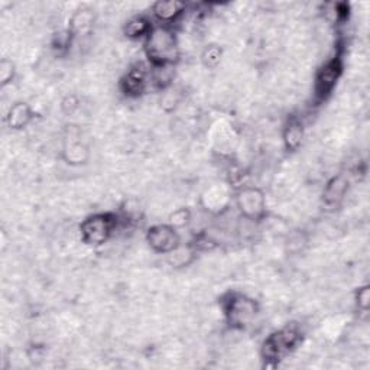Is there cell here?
<instances>
[{
    "instance_id": "6da1fadb",
    "label": "cell",
    "mask_w": 370,
    "mask_h": 370,
    "mask_svg": "<svg viewBox=\"0 0 370 370\" xmlns=\"http://www.w3.org/2000/svg\"><path fill=\"white\" fill-rule=\"evenodd\" d=\"M146 55L155 66H174L178 59V42L172 29L168 26L152 28L146 37Z\"/></svg>"
},
{
    "instance_id": "7a4b0ae2",
    "label": "cell",
    "mask_w": 370,
    "mask_h": 370,
    "mask_svg": "<svg viewBox=\"0 0 370 370\" xmlns=\"http://www.w3.org/2000/svg\"><path fill=\"white\" fill-rule=\"evenodd\" d=\"M116 226H117V219L113 214L102 213V214L90 215V217L85 219L80 226L81 239L85 244L100 246L110 239Z\"/></svg>"
},
{
    "instance_id": "3957f363",
    "label": "cell",
    "mask_w": 370,
    "mask_h": 370,
    "mask_svg": "<svg viewBox=\"0 0 370 370\" xmlns=\"http://www.w3.org/2000/svg\"><path fill=\"white\" fill-rule=\"evenodd\" d=\"M225 311L229 323L236 327H244L246 324H249L256 313L258 306L256 302L244 295L233 294L229 295L225 304Z\"/></svg>"
},
{
    "instance_id": "277c9868",
    "label": "cell",
    "mask_w": 370,
    "mask_h": 370,
    "mask_svg": "<svg viewBox=\"0 0 370 370\" xmlns=\"http://www.w3.org/2000/svg\"><path fill=\"white\" fill-rule=\"evenodd\" d=\"M299 342V331L294 327H287L269 335L263 345V357L269 360L282 359Z\"/></svg>"
},
{
    "instance_id": "5b68a950",
    "label": "cell",
    "mask_w": 370,
    "mask_h": 370,
    "mask_svg": "<svg viewBox=\"0 0 370 370\" xmlns=\"http://www.w3.org/2000/svg\"><path fill=\"white\" fill-rule=\"evenodd\" d=\"M146 240L150 248L158 253H171L179 246V236L172 226L158 225L148 230Z\"/></svg>"
},
{
    "instance_id": "8992f818",
    "label": "cell",
    "mask_w": 370,
    "mask_h": 370,
    "mask_svg": "<svg viewBox=\"0 0 370 370\" xmlns=\"http://www.w3.org/2000/svg\"><path fill=\"white\" fill-rule=\"evenodd\" d=\"M237 207L246 219L259 220L266 213V200L258 189H243L237 194Z\"/></svg>"
},
{
    "instance_id": "52a82bcc",
    "label": "cell",
    "mask_w": 370,
    "mask_h": 370,
    "mask_svg": "<svg viewBox=\"0 0 370 370\" xmlns=\"http://www.w3.org/2000/svg\"><path fill=\"white\" fill-rule=\"evenodd\" d=\"M342 73V64L338 59H331L320 70L316 80V91L320 99L327 97L334 88L338 77Z\"/></svg>"
},
{
    "instance_id": "ba28073f",
    "label": "cell",
    "mask_w": 370,
    "mask_h": 370,
    "mask_svg": "<svg viewBox=\"0 0 370 370\" xmlns=\"http://www.w3.org/2000/svg\"><path fill=\"white\" fill-rule=\"evenodd\" d=\"M148 83V71L146 67L142 64L133 66L126 76L121 78V90L126 92L128 96H139L145 91Z\"/></svg>"
},
{
    "instance_id": "9c48e42d",
    "label": "cell",
    "mask_w": 370,
    "mask_h": 370,
    "mask_svg": "<svg viewBox=\"0 0 370 370\" xmlns=\"http://www.w3.org/2000/svg\"><path fill=\"white\" fill-rule=\"evenodd\" d=\"M185 12V5L177 0H168V2H157L152 6V13L164 26L178 20Z\"/></svg>"
},
{
    "instance_id": "30bf717a",
    "label": "cell",
    "mask_w": 370,
    "mask_h": 370,
    "mask_svg": "<svg viewBox=\"0 0 370 370\" xmlns=\"http://www.w3.org/2000/svg\"><path fill=\"white\" fill-rule=\"evenodd\" d=\"M347 191V181L340 175L333 178L326 187L324 201L327 205H337L340 203Z\"/></svg>"
},
{
    "instance_id": "8fae6325",
    "label": "cell",
    "mask_w": 370,
    "mask_h": 370,
    "mask_svg": "<svg viewBox=\"0 0 370 370\" xmlns=\"http://www.w3.org/2000/svg\"><path fill=\"white\" fill-rule=\"evenodd\" d=\"M32 109L26 103H15L8 114V123L12 129H23L32 120Z\"/></svg>"
},
{
    "instance_id": "7c38bea8",
    "label": "cell",
    "mask_w": 370,
    "mask_h": 370,
    "mask_svg": "<svg viewBox=\"0 0 370 370\" xmlns=\"http://www.w3.org/2000/svg\"><path fill=\"white\" fill-rule=\"evenodd\" d=\"M302 138H304V129L301 121L297 119H291L284 131V142L287 149L295 150L301 145Z\"/></svg>"
},
{
    "instance_id": "4fadbf2b",
    "label": "cell",
    "mask_w": 370,
    "mask_h": 370,
    "mask_svg": "<svg viewBox=\"0 0 370 370\" xmlns=\"http://www.w3.org/2000/svg\"><path fill=\"white\" fill-rule=\"evenodd\" d=\"M150 30H152L150 22L143 16H135L125 25V34L128 38H132V40L148 37Z\"/></svg>"
},
{
    "instance_id": "5bb4252c",
    "label": "cell",
    "mask_w": 370,
    "mask_h": 370,
    "mask_svg": "<svg viewBox=\"0 0 370 370\" xmlns=\"http://www.w3.org/2000/svg\"><path fill=\"white\" fill-rule=\"evenodd\" d=\"M220 56H222V51L217 47L211 45L204 51L203 61L207 67H214L220 63Z\"/></svg>"
},
{
    "instance_id": "9a60e30c",
    "label": "cell",
    "mask_w": 370,
    "mask_h": 370,
    "mask_svg": "<svg viewBox=\"0 0 370 370\" xmlns=\"http://www.w3.org/2000/svg\"><path fill=\"white\" fill-rule=\"evenodd\" d=\"M190 220V213L189 210L185 208H179L177 211H174V214L171 215V226L172 227H182L189 223Z\"/></svg>"
},
{
    "instance_id": "2e32d148",
    "label": "cell",
    "mask_w": 370,
    "mask_h": 370,
    "mask_svg": "<svg viewBox=\"0 0 370 370\" xmlns=\"http://www.w3.org/2000/svg\"><path fill=\"white\" fill-rule=\"evenodd\" d=\"M369 301H370V294H369V287H363L357 291V295H356V302H357V306L360 308V310L363 311H367L369 308Z\"/></svg>"
}]
</instances>
